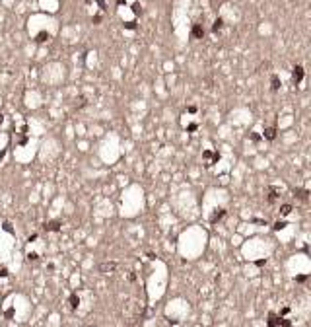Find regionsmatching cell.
<instances>
[{"label":"cell","instance_id":"8","mask_svg":"<svg viewBox=\"0 0 311 327\" xmlns=\"http://www.w3.org/2000/svg\"><path fill=\"white\" fill-rule=\"evenodd\" d=\"M45 230H51V232H56V230H59V222H56V220H52V222H49V224H45Z\"/></svg>","mask_w":311,"mask_h":327},{"label":"cell","instance_id":"3","mask_svg":"<svg viewBox=\"0 0 311 327\" xmlns=\"http://www.w3.org/2000/svg\"><path fill=\"white\" fill-rule=\"evenodd\" d=\"M193 37H197V39H202V37H204V28H202L200 24H197V25L193 28Z\"/></svg>","mask_w":311,"mask_h":327},{"label":"cell","instance_id":"10","mask_svg":"<svg viewBox=\"0 0 311 327\" xmlns=\"http://www.w3.org/2000/svg\"><path fill=\"white\" fill-rule=\"evenodd\" d=\"M280 88V80H278V76H272V90H278Z\"/></svg>","mask_w":311,"mask_h":327},{"label":"cell","instance_id":"11","mask_svg":"<svg viewBox=\"0 0 311 327\" xmlns=\"http://www.w3.org/2000/svg\"><path fill=\"white\" fill-rule=\"evenodd\" d=\"M284 226H286V222H276V224H274V230H282Z\"/></svg>","mask_w":311,"mask_h":327},{"label":"cell","instance_id":"12","mask_svg":"<svg viewBox=\"0 0 311 327\" xmlns=\"http://www.w3.org/2000/svg\"><path fill=\"white\" fill-rule=\"evenodd\" d=\"M125 28H126V29H136V24H134V22H128V24H125Z\"/></svg>","mask_w":311,"mask_h":327},{"label":"cell","instance_id":"4","mask_svg":"<svg viewBox=\"0 0 311 327\" xmlns=\"http://www.w3.org/2000/svg\"><path fill=\"white\" fill-rule=\"evenodd\" d=\"M262 136L268 138V140H274V138H276V129H274V127H268V129H265Z\"/></svg>","mask_w":311,"mask_h":327},{"label":"cell","instance_id":"9","mask_svg":"<svg viewBox=\"0 0 311 327\" xmlns=\"http://www.w3.org/2000/svg\"><path fill=\"white\" fill-rule=\"evenodd\" d=\"M290 212H292V207H290V204H284V207L280 208V214H282V216H286V214H290Z\"/></svg>","mask_w":311,"mask_h":327},{"label":"cell","instance_id":"1","mask_svg":"<svg viewBox=\"0 0 311 327\" xmlns=\"http://www.w3.org/2000/svg\"><path fill=\"white\" fill-rule=\"evenodd\" d=\"M292 80H294V84H299L303 80V66L302 64H296L294 66V70H292Z\"/></svg>","mask_w":311,"mask_h":327},{"label":"cell","instance_id":"5","mask_svg":"<svg viewBox=\"0 0 311 327\" xmlns=\"http://www.w3.org/2000/svg\"><path fill=\"white\" fill-rule=\"evenodd\" d=\"M294 195H296L298 199H302V201H307L309 191H307V189H294Z\"/></svg>","mask_w":311,"mask_h":327},{"label":"cell","instance_id":"6","mask_svg":"<svg viewBox=\"0 0 311 327\" xmlns=\"http://www.w3.org/2000/svg\"><path fill=\"white\" fill-rule=\"evenodd\" d=\"M99 269H101L103 273H107V271L111 273V271H115V269H117V263H103V265L99 267Z\"/></svg>","mask_w":311,"mask_h":327},{"label":"cell","instance_id":"7","mask_svg":"<svg viewBox=\"0 0 311 327\" xmlns=\"http://www.w3.org/2000/svg\"><path fill=\"white\" fill-rule=\"evenodd\" d=\"M222 28H224V20H222V18H218V20L214 22V25H212V33H218V31L222 29Z\"/></svg>","mask_w":311,"mask_h":327},{"label":"cell","instance_id":"2","mask_svg":"<svg viewBox=\"0 0 311 327\" xmlns=\"http://www.w3.org/2000/svg\"><path fill=\"white\" fill-rule=\"evenodd\" d=\"M268 203H276V199H280V191H278L276 187H270L268 189Z\"/></svg>","mask_w":311,"mask_h":327}]
</instances>
